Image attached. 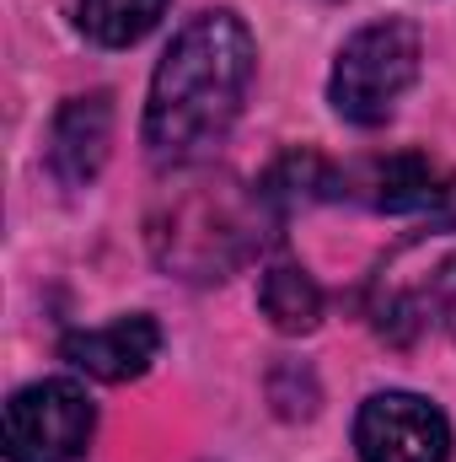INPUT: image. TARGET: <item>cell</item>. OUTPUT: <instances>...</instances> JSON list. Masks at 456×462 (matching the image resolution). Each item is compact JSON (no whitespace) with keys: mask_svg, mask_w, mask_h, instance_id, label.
Returning <instances> with one entry per match:
<instances>
[{"mask_svg":"<svg viewBox=\"0 0 456 462\" xmlns=\"http://www.w3.org/2000/svg\"><path fill=\"white\" fill-rule=\"evenodd\" d=\"M156 355H161V323L150 312H129L103 328H76L59 339V360H70L97 382H134L150 371Z\"/></svg>","mask_w":456,"mask_h":462,"instance_id":"6","label":"cell"},{"mask_svg":"<svg viewBox=\"0 0 456 462\" xmlns=\"http://www.w3.org/2000/svg\"><path fill=\"white\" fill-rule=\"evenodd\" d=\"M97 430V409L81 382L43 376L5 403V462H81Z\"/></svg>","mask_w":456,"mask_h":462,"instance_id":"4","label":"cell"},{"mask_svg":"<svg viewBox=\"0 0 456 462\" xmlns=\"http://www.w3.org/2000/svg\"><path fill=\"white\" fill-rule=\"evenodd\" d=\"M263 216H274L263 189H242L236 178H205L167 199V210L150 221V247L183 280H226L236 263L258 253Z\"/></svg>","mask_w":456,"mask_h":462,"instance_id":"2","label":"cell"},{"mask_svg":"<svg viewBox=\"0 0 456 462\" xmlns=\"http://www.w3.org/2000/svg\"><path fill=\"white\" fill-rule=\"evenodd\" d=\"M258 43L236 11H199L161 54L145 97V151L156 167L205 162L242 118Z\"/></svg>","mask_w":456,"mask_h":462,"instance_id":"1","label":"cell"},{"mask_svg":"<svg viewBox=\"0 0 456 462\" xmlns=\"http://www.w3.org/2000/svg\"><path fill=\"white\" fill-rule=\"evenodd\" d=\"M419 65H424V38L414 22L403 16L370 22L339 49L333 76H328V103L343 124L376 129L392 118L397 97L419 81Z\"/></svg>","mask_w":456,"mask_h":462,"instance_id":"3","label":"cell"},{"mask_svg":"<svg viewBox=\"0 0 456 462\" xmlns=\"http://www.w3.org/2000/svg\"><path fill=\"white\" fill-rule=\"evenodd\" d=\"M108 151H114V97L108 92L70 97L54 114V129H49V172L65 189H87L108 167Z\"/></svg>","mask_w":456,"mask_h":462,"instance_id":"7","label":"cell"},{"mask_svg":"<svg viewBox=\"0 0 456 462\" xmlns=\"http://www.w3.org/2000/svg\"><path fill=\"white\" fill-rule=\"evenodd\" d=\"M258 307L279 334H312L323 323V285L301 263H269L258 280Z\"/></svg>","mask_w":456,"mask_h":462,"instance_id":"8","label":"cell"},{"mask_svg":"<svg viewBox=\"0 0 456 462\" xmlns=\"http://www.w3.org/2000/svg\"><path fill=\"white\" fill-rule=\"evenodd\" d=\"M167 16V0H76V22L92 43L129 49Z\"/></svg>","mask_w":456,"mask_h":462,"instance_id":"9","label":"cell"},{"mask_svg":"<svg viewBox=\"0 0 456 462\" xmlns=\"http://www.w3.org/2000/svg\"><path fill=\"white\" fill-rule=\"evenodd\" d=\"M360 462H451V420L419 393H370L354 414Z\"/></svg>","mask_w":456,"mask_h":462,"instance_id":"5","label":"cell"},{"mask_svg":"<svg viewBox=\"0 0 456 462\" xmlns=\"http://www.w3.org/2000/svg\"><path fill=\"white\" fill-rule=\"evenodd\" d=\"M414 312H419V323H435L441 334L456 339V258H441V263L430 269V280H424Z\"/></svg>","mask_w":456,"mask_h":462,"instance_id":"10","label":"cell"}]
</instances>
